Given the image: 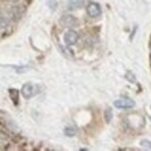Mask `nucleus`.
Here are the masks:
<instances>
[{
	"label": "nucleus",
	"instance_id": "obj_1",
	"mask_svg": "<svg viewBox=\"0 0 151 151\" xmlns=\"http://www.w3.org/2000/svg\"><path fill=\"white\" fill-rule=\"evenodd\" d=\"M114 106L119 109H130L135 106V101L129 99V98H124V99H119L114 101Z\"/></svg>",
	"mask_w": 151,
	"mask_h": 151
},
{
	"label": "nucleus",
	"instance_id": "obj_2",
	"mask_svg": "<svg viewBox=\"0 0 151 151\" xmlns=\"http://www.w3.org/2000/svg\"><path fill=\"white\" fill-rule=\"evenodd\" d=\"M87 13L91 18H98L101 14V8L96 2H91L87 6Z\"/></svg>",
	"mask_w": 151,
	"mask_h": 151
},
{
	"label": "nucleus",
	"instance_id": "obj_3",
	"mask_svg": "<svg viewBox=\"0 0 151 151\" xmlns=\"http://www.w3.org/2000/svg\"><path fill=\"white\" fill-rule=\"evenodd\" d=\"M77 40H78V34L76 33L75 30H69V32H66L65 35H64V41H65V43H66L68 45L75 44L76 42H77Z\"/></svg>",
	"mask_w": 151,
	"mask_h": 151
},
{
	"label": "nucleus",
	"instance_id": "obj_4",
	"mask_svg": "<svg viewBox=\"0 0 151 151\" xmlns=\"http://www.w3.org/2000/svg\"><path fill=\"white\" fill-rule=\"evenodd\" d=\"M34 85L30 84V83H27L22 86V95L26 98V99H30L33 95H34Z\"/></svg>",
	"mask_w": 151,
	"mask_h": 151
},
{
	"label": "nucleus",
	"instance_id": "obj_5",
	"mask_svg": "<svg viewBox=\"0 0 151 151\" xmlns=\"http://www.w3.org/2000/svg\"><path fill=\"white\" fill-rule=\"evenodd\" d=\"M62 22L64 23V26H76L77 24V20L72 17H65L64 19L62 20Z\"/></svg>",
	"mask_w": 151,
	"mask_h": 151
},
{
	"label": "nucleus",
	"instance_id": "obj_6",
	"mask_svg": "<svg viewBox=\"0 0 151 151\" xmlns=\"http://www.w3.org/2000/svg\"><path fill=\"white\" fill-rule=\"evenodd\" d=\"M76 132H77V129H76V127H66V128L64 129V134H65L66 136H69V137H71V136H75Z\"/></svg>",
	"mask_w": 151,
	"mask_h": 151
},
{
	"label": "nucleus",
	"instance_id": "obj_7",
	"mask_svg": "<svg viewBox=\"0 0 151 151\" xmlns=\"http://www.w3.org/2000/svg\"><path fill=\"white\" fill-rule=\"evenodd\" d=\"M112 116H113L112 108H108V109H106V112H105V117H106V121H107V122H109V121L112 120Z\"/></svg>",
	"mask_w": 151,
	"mask_h": 151
},
{
	"label": "nucleus",
	"instance_id": "obj_8",
	"mask_svg": "<svg viewBox=\"0 0 151 151\" xmlns=\"http://www.w3.org/2000/svg\"><path fill=\"white\" fill-rule=\"evenodd\" d=\"M9 92H11V96H12V99L14 100L15 105H18V91H17V90H14V88H12Z\"/></svg>",
	"mask_w": 151,
	"mask_h": 151
},
{
	"label": "nucleus",
	"instance_id": "obj_9",
	"mask_svg": "<svg viewBox=\"0 0 151 151\" xmlns=\"http://www.w3.org/2000/svg\"><path fill=\"white\" fill-rule=\"evenodd\" d=\"M141 145H142L143 148H147V149H150L151 150V142L148 141V139H142V141H141Z\"/></svg>",
	"mask_w": 151,
	"mask_h": 151
},
{
	"label": "nucleus",
	"instance_id": "obj_10",
	"mask_svg": "<svg viewBox=\"0 0 151 151\" xmlns=\"http://www.w3.org/2000/svg\"><path fill=\"white\" fill-rule=\"evenodd\" d=\"M126 77H130V79H132L130 81H132V83H135V77H134V75H132V72H128V73H127V76H126Z\"/></svg>",
	"mask_w": 151,
	"mask_h": 151
},
{
	"label": "nucleus",
	"instance_id": "obj_11",
	"mask_svg": "<svg viewBox=\"0 0 151 151\" xmlns=\"http://www.w3.org/2000/svg\"><path fill=\"white\" fill-rule=\"evenodd\" d=\"M150 120H151V116H150Z\"/></svg>",
	"mask_w": 151,
	"mask_h": 151
}]
</instances>
